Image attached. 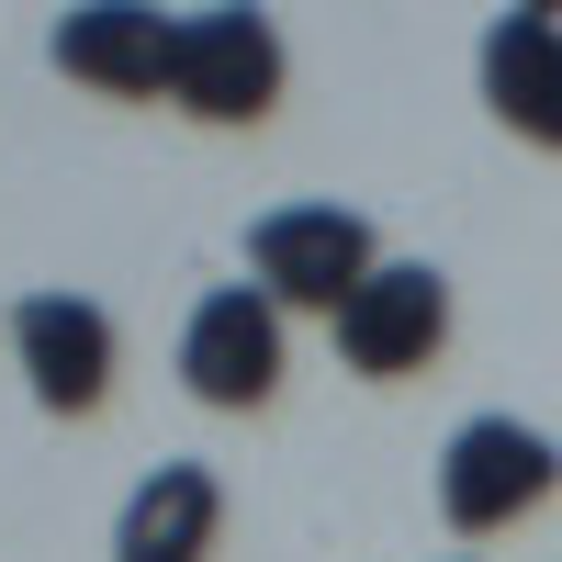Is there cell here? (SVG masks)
Returning a JSON list of instances; mask_svg holds the SVG:
<instances>
[{"label": "cell", "mask_w": 562, "mask_h": 562, "mask_svg": "<svg viewBox=\"0 0 562 562\" xmlns=\"http://www.w3.org/2000/svg\"><path fill=\"white\" fill-rule=\"evenodd\" d=\"M326 338H338V360L360 371V383H405V371H428L450 349V270L439 259H383L338 304Z\"/></svg>", "instance_id": "277c9868"}, {"label": "cell", "mask_w": 562, "mask_h": 562, "mask_svg": "<svg viewBox=\"0 0 562 562\" xmlns=\"http://www.w3.org/2000/svg\"><path fill=\"white\" fill-rule=\"evenodd\" d=\"M214 529H225V484L203 461H158L113 518V562H203Z\"/></svg>", "instance_id": "9c48e42d"}, {"label": "cell", "mask_w": 562, "mask_h": 562, "mask_svg": "<svg viewBox=\"0 0 562 562\" xmlns=\"http://www.w3.org/2000/svg\"><path fill=\"white\" fill-rule=\"evenodd\" d=\"M169 45H180V12L158 0H90L45 34V57H57L79 90H113V102H158L169 90Z\"/></svg>", "instance_id": "52a82bcc"}, {"label": "cell", "mask_w": 562, "mask_h": 562, "mask_svg": "<svg viewBox=\"0 0 562 562\" xmlns=\"http://www.w3.org/2000/svg\"><path fill=\"white\" fill-rule=\"evenodd\" d=\"M473 68H484V113L506 135L562 147V12H495Z\"/></svg>", "instance_id": "ba28073f"}, {"label": "cell", "mask_w": 562, "mask_h": 562, "mask_svg": "<svg viewBox=\"0 0 562 562\" xmlns=\"http://www.w3.org/2000/svg\"><path fill=\"white\" fill-rule=\"evenodd\" d=\"M551 484H562V450L529 428V416H461L450 450H439V518L461 540L518 529L529 506H551Z\"/></svg>", "instance_id": "7a4b0ae2"}, {"label": "cell", "mask_w": 562, "mask_h": 562, "mask_svg": "<svg viewBox=\"0 0 562 562\" xmlns=\"http://www.w3.org/2000/svg\"><path fill=\"white\" fill-rule=\"evenodd\" d=\"M383 270V248H371V225L349 214V203H270L259 225H248V281L281 304V315H326L338 326V304L360 293V281Z\"/></svg>", "instance_id": "6da1fadb"}, {"label": "cell", "mask_w": 562, "mask_h": 562, "mask_svg": "<svg viewBox=\"0 0 562 562\" xmlns=\"http://www.w3.org/2000/svg\"><path fill=\"white\" fill-rule=\"evenodd\" d=\"M169 102L192 113V124H259V113L281 102V34H270V12H237V0L180 12Z\"/></svg>", "instance_id": "3957f363"}, {"label": "cell", "mask_w": 562, "mask_h": 562, "mask_svg": "<svg viewBox=\"0 0 562 562\" xmlns=\"http://www.w3.org/2000/svg\"><path fill=\"white\" fill-rule=\"evenodd\" d=\"M180 383L214 416H248V405L281 394V304L259 281H214L192 304V326H180Z\"/></svg>", "instance_id": "5b68a950"}, {"label": "cell", "mask_w": 562, "mask_h": 562, "mask_svg": "<svg viewBox=\"0 0 562 562\" xmlns=\"http://www.w3.org/2000/svg\"><path fill=\"white\" fill-rule=\"evenodd\" d=\"M450 562H461V551H450Z\"/></svg>", "instance_id": "30bf717a"}, {"label": "cell", "mask_w": 562, "mask_h": 562, "mask_svg": "<svg viewBox=\"0 0 562 562\" xmlns=\"http://www.w3.org/2000/svg\"><path fill=\"white\" fill-rule=\"evenodd\" d=\"M12 360L45 416H90L113 394V315L90 293H34V304H12Z\"/></svg>", "instance_id": "8992f818"}]
</instances>
